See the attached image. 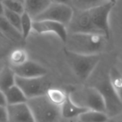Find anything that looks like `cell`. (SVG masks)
<instances>
[{"instance_id":"cell-1","label":"cell","mask_w":122,"mask_h":122,"mask_svg":"<svg viewBox=\"0 0 122 122\" xmlns=\"http://www.w3.org/2000/svg\"><path fill=\"white\" fill-rule=\"evenodd\" d=\"M108 39L100 34L68 33L65 42V50L79 54H100L105 49Z\"/></svg>"},{"instance_id":"cell-2","label":"cell","mask_w":122,"mask_h":122,"mask_svg":"<svg viewBox=\"0 0 122 122\" xmlns=\"http://www.w3.org/2000/svg\"><path fill=\"white\" fill-rule=\"evenodd\" d=\"M27 105L30 108L35 122H62L60 106L45 95L29 99Z\"/></svg>"},{"instance_id":"cell-3","label":"cell","mask_w":122,"mask_h":122,"mask_svg":"<svg viewBox=\"0 0 122 122\" xmlns=\"http://www.w3.org/2000/svg\"><path fill=\"white\" fill-rule=\"evenodd\" d=\"M69 96L74 103L85 110L105 112L103 97L96 87H79L72 90Z\"/></svg>"},{"instance_id":"cell-4","label":"cell","mask_w":122,"mask_h":122,"mask_svg":"<svg viewBox=\"0 0 122 122\" xmlns=\"http://www.w3.org/2000/svg\"><path fill=\"white\" fill-rule=\"evenodd\" d=\"M65 54L69 66L75 76L80 80H86L91 75L100 60V54H79L65 49Z\"/></svg>"},{"instance_id":"cell-5","label":"cell","mask_w":122,"mask_h":122,"mask_svg":"<svg viewBox=\"0 0 122 122\" xmlns=\"http://www.w3.org/2000/svg\"><path fill=\"white\" fill-rule=\"evenodd\" d=\"M15 84L22 90L28 100L47 95L51 88V82L47 75L35 78H20L16 76Z\"/></svg>"},{"instance_id":"cell-6","label":"cell","mask_w":122,"mask_h":122,"mask_svg":"<svg viewBox=\"0 0 122 122\" xmlns=\"http://www.w3.org/2000/svg\"><path fill=\"white\" fill-rule=\"evenodd\" d=\"M95 87L98 89L103 97L105 105V113L109 118L120 115L122 111V101L112 86L109 77L101 80Z\"/></svg>"},{"instance_id":"cell-7","label":"cell","mask_w":122,"mask_h":122,"mask_svg":"<svg viewBox=\"0 0 122 122\" xmlns=\"http://www.w3.org/2000/svg\"><path fill=\"white\" fill-rule=\"evenodd\" d=\"M74 14V9L68 4L51 3L48 8L38 15L34 20H51L64 24L69 25Z\"/></svg>"},{"instance_id":"cell-8","label":"cell","mask_w":122,"mask_h":122,"mask_svg":"<svg viewBox=\"0 0 122 122\" xmlns=\"http://www.w3.org/2000/svg\"><path fill=\"white\" fill-rule=\"evenodd\" d=\"M115 4L105 3L100 6L89 10L90 18L94 26L101 34L105 35L107 39L110 38V14Z\"/></svg>"},{"instance_id":"cell-9","label":"cell","mask_w":122,"mask_h":122,"mask_svg":"<svg viewBox=\"0 0 122 122\" xmlns=\"http://www.w3.org/2000/svg\"><path fill=\"white\" fill-rule=\"evenodd\" d=\"M67 30L73 34H100L94 26L89 11L74 10Z\"/></svg>"},{"instance_id":"cell-10","label":"cell","mask_w":122,"mask_h":122,"mask_svg":"<svg viewBox=\"0 0 122 122\" xmlns=\"http://www.w3.org/2000/svg\"><path fill=\"white\" fill-rule=\"evenodd\" d=\"M33 30L39 34H53L64 43L65 42L68 35L66 26L51 20H34Z\"/></svg>"},{"instance_id":"cell-11","label":"cell","mask_w":122,"mask_h":122,"mask_svg":"<svg viewBox=\"0 0 122 122\" xmlns=\"http://www.w3.org/2000/svg\"><path fill=\"white\" fill-rule=\"evenodd\" d=\"M11 68L16 76L20 78H35L47 75V70L43 65L29 59L20 65H11Z\"/></svg>"},{"instance_id":"cell-12","label":"cell","mask_w":122,"mask_h":122,"mask_svg":"<svg viewBox=\"0 0 122 122\" xmlns=\"http://www.w3.org/2000/svg\"><path fill=\"white\" fill-rule=\"evenodd\" d=\"M7 111L8 122H35L27 102L7 105Z\"/></svg>"},{"instance_id":"cell-13","label":"cell","mask_w":122,"mask_h":122,"mask_svg":"<svg viewBox=\"0 0 122 122\" xmlns=\"http://www.w3.org/2000/svg\"><path fill=\"white\" fill-rule=\"evenodd\" d=\"M61 115H62V118L63 120H78V117L86 111V110L81 108L76 104H75L70 98L68 94L66 100L64 101V103L61 105Z\"/></svg>"},{"instance_id":"cell-14","label":"cell","mask_w":122,"mask_h":122,"mask_svg":"<svg viewBox=\"0 0 122 122\" xmlns=\"http://www.w3.org/2000/svg\"><path fill=\"white\" fill-rule=\"evenodd\" d=\"M51 3V0H24V5L25 12L34 19L44 12Z\"/></svg>"},{"instance_id":"cell-15","label":"cell","mask_w":122,"mask_h":122,"mask_svg":"<svg viewBox=\"0 0 122 122\" xmlns=\"http://www.w3.org/2000/svg\"><path fill=\"white\" fill-rule=\"evenodd\" d=\"M0 32L13 42H19L24 39L22 34L15 29L4 16H0Z\"/></svg>"},{"instance_id":"cell-16","label":"cell","mask_w":122,"mask_h":122,"mask_svg":"<svg viewBox=\"0 0 122 122\" xmlns=\"http://www.w3.org/2000/svg\"><path fill=\"white\" fill-rule=\"evenodd\" d=\"M16 75L11 66L5 65L0 70V90L5 93L15 85Z\"/></svg>"},{"instance_id":"cell-17","label":"cell","mask_w":122,"mask_h":122,"mask_svg":"<svg viewBox=\"0 0 122 122\" xmlns=\"http://www.w3.org/2000/svg\"><path fill=\"white\" fill-rule=\"evenodd\" d=\"M6 99L7 105H18V104L26 103L28 100L27 97L24 94L20 88L17 85H14L11 88H9L7 91L4 93Z\"/></svg>"},{"instance_id":"cell-18","label":"cell","mask_w":122,"mask_h":122,"mask_svg":"<svg viewBox=\"0 0 122 122\" xmlns=\"http://www.w3.org/2000/svg\"><path fill=\"white\" fill-rule=\"evenodd\" d=\"M105 3L109 2L106 0H70V6L74 10L89 11Z\"/></svg>"},{"instance_id":"cell-19","label":"cell","mask_w":122,"mask_h":122,"mask_svg":"<svg viewBox=\"0 0 122 122\" xmlns=\"http://www.w3.org/2000/svg\"><path fill=\"white\" fill-rule=\"evenodd\" d=\"M109 116L105 112L88 110L78 117L79 122H106Z\"/></svg>"},{"instance_id":"cell-20","label":"cell","mask_w":122,"mask_h":122,"mask_svg":"<svg viewBox=\"0 0 122 122\" xmlns=\"http://www.w3.org/2000/svg\"><path fill=\"white\" fill-rule=\"evenodd\" d=\"M108 77L113 88L122 101V74L114 67L111 69Z\"/></svg>"},{"instance_id":"cell-21","label":"cell","mask_w":122,"mask_h":122,"mask_svg":"<svg viewBox=\"0 0 122 122\" xmlns=\"http://www.w3.org/2000/svg\"><path fill=\"white\" fill-rule=\"evenodd\" d=\"M33 22L34 19L26 12L21 14V34L24 39H27L33 30Z\"/></svg>"},{"instance_id":"cell-22","label":"cell","mask_w":122,"mask_h":122,"mask_svg":"<svg viewBox=\"0 0 122 122\" xmlns=\"http://www.w3.org/2000/svg\"><path fill=\"white\" fill-rule=\"evenodd\" d=\"M47 96L49 97V100L52 102L61 106V105L66 100L68 94H66L64 90H59V89L50 88L47 93Z\"/></svg>"},{"instance_id":"cell-23","label":"cell","mask_w":122,"mask_h":122,"mask_svg":"<svg viewBox=\"0 0 122 122\" xmlns=\"http://www.w3.org/2000/svg\"><path fill=\"white\" fill-rule=\"evenodd\" d=\"M3 4L7 10H9L11 12L17 13L19 14H22L25 12L24 4L17 0H6L3 2Z\"/></svg>"},{"instance_id":"cell-24","label":"cell","mask_w":122,"mask_h":122,"mask_svg":"<svg viewBox=\"0 0 122 122\" xmlns=\"http://www.w3.org/2000/svg\"><path fill=\"white\" fill-rule=\"evenodd\" d=\"M4 16L15 29H17L21 33V14L11 12L5 9Z\"/></svg>"},{"instance_id":"cell-25","label":"cell","mask_w":122,"mask_h":122,"mask_svg":"<svg viewBox=\"0 0 122 122\" xmlns=\"http://www.w3.org/2000/svg\"><path fill=\"white\" fill-rule=\"evenodd\" d=\"M11 60H12L11 61L12 65H18L28 60V58L26 54L23 50H16L12 54Z\"/></svg>"},{"instance_id":"cell-26","label":"cell","mask_w":122,"mask_h":122,"mask_svg":"<svg viewBox=\"0 0 122 122\" xmlns=\"http://www.w3.org/2000/svg\"><path fill=\"white\" fill-rule=\"evenodd\" d=\"M0 122H8L7 106L0 105Z\"/></svg>"},{"instance_id":"cell-27","label":"cell","mask_w":122,"mask_h":122,"mask_svg":"<svg viewBox=\"0 0 122 122\" xmlns=\"http://www.w3.org/2000/svg\"><path fill=\"white\" fill-rule=\"evenodd\" d=\"M106 122H122V115H120H120H117L115 116L110 117Z\"/></svg>"},{"instance_id":"cell-28","label":"cell","mask_w":122,"mask_h":122,"mask_svg":"<svg viewBox=\"0 0 122 122\" xmlns=\"http://www.w3.org/2000/svg\"><path fill=\"white\" fill-rule=\"evenodd\" d=\"M0 105H4V106H7V103H6V99L4 93L0 90Z\"/></svg>"},{"instance_id":"cell-29","label":"cell","mask_w":122,"mask_h":122,"mask_svg":"<svg viewBox=\"0 0 122 122\" xmlns=\"http://www.w3.org/2000/svg\"><path fill=\"white\" fill-rule=\"evenodd\" d=\"M53 3H57V4H68L70 5V0H51Z\"/></svg>"},{"instance_id":"cell-30","label":"cell","mask_w":122,"mask_h":122,"mask_svg":"<svg viewBox=\"0 0 122 122\" xmlns=\"http://www.w3.org/2000/svg\"><path fill=\"white\" fill-rule=\"evenodd\" d=\"M4 11H5V8H4L3 3L0 2V16L4 15Z\"/></svg>"},{"instance_id":"cell-31","label":"cell","mask_w":122,"mask_h":122,"mask_svg":"<svg viewBox=\"0 0 122 122\" xmlns=\"http://www.w3.org/2000/svg\"><path fill=\"white\" fill-rule=\"evenodd\" d=\"M107 2L110 3V4H115V3L117 2V0H106Z\"/></svg>"},{"instance_id":"cell-32","label":"cell","mask_w":122,"mask_h":122,"mask_svg":"<svg viewBox=\"0 0 122 122\" xmlns=\"http://www.w3.org/2000/svg\"><path fill=\"white\" fill-rule=\"evenodd\" d=\"M64 122H79L78 120H77V121H75V120H67V121H64Z\"/></svg>"},{"instance_id":"cell-33","label":"cell","mask_w":122,"mask_h":122,"mask_svg":"<svg viewBox=\"0 0 122 122\" xmlns=\"http://www.w3.org/2000/svg\"><path fill=\"white\" fill-rule=\"evenodd\" d=\"M17 1H19V2H21V3H23V4H24V0H17Z\"/></svg>"},{"instance_id":"cell-34","label":"cell","mask_w":122,"mask_h":122,"mask_svg":"<svg viewBox=\"0 0 122 122\" xmlns=\"http://www.w3.org/2000/svg\"><path fill=\"white\" fill-rule=\"evenodd\" d=\"M4 1H6V0H0V2H1V3H3V2H4Z\"/></svg>"}]
</instances>
